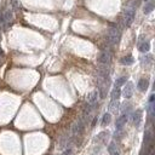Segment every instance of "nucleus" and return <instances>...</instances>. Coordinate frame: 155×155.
<instances>
[{"label": "nucleus", "instance_id": "obj_5", "mask_svg": "<svg viewBox=\"0 0 155 155\" xmlns=\"http://www.w3.org/2000/svg\"><path fill=\"white\" fill-rule=\"evenodd\" d=\"M84 127H85V124H84V121L81 120V119H79L78 121H75L74 122V125H73V127H72V131H73V133L74 135H81L83 133V131H84Z\"/></svg>", "mask_w": 155, "mask_h": 155}, {"label": "nucleus", "instance_id": "obj_19", "mask_svg": "<svg viewBox=\"0 0 155 155\" xmlns=\"http://www.w3.org/2000/svg\"><path fill=\"white\" fill-rule=\"evenodd\" d=\"M114 149H115V144H114V143H112V144L109 146V153L112 154V153L114 151Z\"/></svg>", "mask_w": 155, "mask_h": 155}, {"label": "nucleus", "instance_id": "obj_11", "mask_svg": "<svg viewBox=\"0 0 155 155\" xmlns=\"http://www.w3.org/2000/svg\"><path fill=\"white\" fill-rule=\"evenodd\" d=\"M138 50L141 51V52L147 54L148 51L150 50V43H149V41H143V43H141V44L138 45Z\"/></svg>", "mask_w": 155, "mask_h": 155}, {"label": "nucleus", "instance_id": "obj_13", "mask_svg": "<svg viewBox=\"0 0 155 155\" xmlns=\"http://www.w3.org/2000/svg\"><path fill=\"white\" fill-rule=\"evenodd\" d=\"M119 109V99H113L109 104V110L112 113H116Z\"/></svg>", "mask_w": 155, "mask_h": 155}, {"label": "nucleus", "instance_id": "obj_9", "mask_svg": "<svg viewBox=\"0 0 155 155\" xmlns=\"http://www.w3.org/2000/svg\"><path fill=\"white\" fill-rule=\"evenodd\" d=\"M97 98H98V91L97 90H95V91L90 92L88 96H87V103L91 106H95L96 102H97Z\"/></svg>", "mask_w": 155, "mask_h": 155}, {"label": "nucleus", "instance_id": "obj_12", "mask_svg": "<svg viewBox=\"0 0 155 155\" xmlns=\"http://www.w3.org/2000/svg\"><path fill=\"white\" fill-rule=\"evenodd\" d=\"M154 6H155L154 0H149V1H147L146 5H144V9H143L144 14H150V12L154 10Z\"/></svg>", "mask_w": 155, "mask_h": 155}, {"label": "nucleus", "instance_id": "obj_7", "mask_svg": "<svg viewBox=\"0 0 155 155\" xmlns=\"http://www.w3.org/2000/svg\"><path fill=\"white\" fill-rule=\"evenodd\" d=\"M142 115H143V112H142L141 109H136V112L132 113L131 119H132V124L135 126H139V124L142 121Z\"/></svg>", "mask_w": 155, "mask_h": 155}, {"label": "nucleus", "instance_id": "obj_4", "mask_svg": "<svg viewBox=\"0 0 155 155\" xmlns=\"http://www.w3.org/2000/svg\"><path fill=\"white\" fill-rule=\"evenodd\" d=\"M124 85L125 86H124V90H122L121 93L126 99H128V98H131L132 95H133V84L131 81H128V83H125Z\"/></svg>", "mask_w": 155, "mask_h": 155}, {"label": "nucleus", "instance_id": "obj_20", "mask_svg": "<svg viewBox=\"0 0 155 155\" xmlns=\"http://www.w3.org/2000/svg\"><path fill=\"white\" fill-rule=\"evenodd\" d=\"M112 155H120V154H119V153H116V151H113Z\"/></svg>", "mask_w": 155, "mask_h": 155}, {"label": "nucleus", "instance_id": "obj_2", "mask_svg": "<svg viewBox=\"0 0 155 155\" xmlns=\"http://www.w3.org/2000/svg\"><path fill=\"white\" fill-rule=\"evenodd\" d=\"M135 10L133 9H127V10H125V12H124V23H125V25L126 27H130V25L133 23V21H135Z\"/></svg>", "mask_w": 155, "mask_h": 155}, {"label": "nucleus", "instance_id": "obj_18", "mask_svg": "<svg viewBox=\"0 0 155 155\" xmlns=\"http://www.w3.org/2000/svg\"><path fill=\"white\" fill-rule=\"evenodd\" d=\"M130 108H131V104H124V108H122V113L124 114H127L128 115V112H130Z\"/></svg>", "mask_w": 155, "mask_h": 155}, {"label": "nucleus", "instance_id": "obj_6", "mask_svg": "<svg viewBox=\"0 0 155 155\" xmlns=\"http://www.w3.org/2000/svg\"><path fill=\"white\" fill-rule=\"evenodd\" d=\"M127 118H128L127 114H122L121 116H119V118L116 119V121H115V128L116 130H122V127L127 122Z\"/></svg>", "mask_w": 155, "mask_h": 155}, {"label": "nucleus", "instance_id": "obj_10", "mask_svg": "<svg viewBox=\"0 0 155 155\" xmlns=\"http://www.w3.org/2000/svg\"><path fill=\"white\" fill-rule=\"evenodd\" d=\"M120 62H121V64H124V66H132V64L135 63V58L131 55H127V56L122 57L120 59Z\"/></svg>", "mask_w": 155, "mask_h": 155}, {"label": "nucleus", "instance_id": "obj_17", "mask_svg": "<svg viewBox=\"0 0 155 155\" xmlns=\"http://www.w3.org/2000/svg\"><path fill=\"white\" fill-rule=\"evenodd\" d=\"M126 76H120V78H118V79L115 80V87H121V86H124V84L126 83Z\"/></svg>", "mask_w": 155, "mask_h": 155}, {"label": "nucleus", "instance_id": "obj_3", "mask_svg": "<svg viewBox=\"0 0 155 155\" xmlns=\"http://www.w3.org/2000/svg\"><path fill=\"white\" fill-rule=\"evenodd\" d=\"M112 61V54L107 50H103L99 52L98 55V62L99 63H103V64H109Z\"/></svg>", "mask_w": 155, "mask_h": 155}, {"label": "nucleus", "instance_id": "obj_15", "mask_svg": "<svg viewBox=\"0 0 155 155\" xmlns=\"http://www.w3.org/2000/svg\"><path fill=\"white\" fill-rule=\"evenodd\" d=\"M142 61V66H149V64H151L153 63V56L151 55H147L146 57H143L141 59Z\"/></svg>", "mask_w": 155, "mask_h": 155}, {"label": "nucleus", "instance_id": "obj_16", "mask_svg": "<svg viewBox=\"0 0 155 155\" xmlns=\"http://www.w3.org/2000/svg\"><path fill=\"white\" fill-rule=\"evenodd\" d=\"M110 119H112L110 113H106L104 115H103V118H102V126H107L110 122Z\"/></svg>", "mask_w": 155, "mask_h": 155}, {"label": "nucleus", "instance_id": "obj_8", "mask_svg": "<svg viewBox=\"0 0 155 155\" xmlns=\"http://www.w3.org/2000/svg\"><path fill=\"white\" fill-rule=\"evenodd\" d=\"M137 87H138V90L141 92L147 91L148 87H149V80L146 79V78H142V79H139V81L137 84Z\"/></svg>", "mask_w": 155, "mask_h": 155}, {"label": "nucleus", "instance_id": "obj_14", "mask_svg": "<svg viewBox=\"0 0 155 155\" xmlns=\"http://www.w3.org/2000/svg\"><path fill=\"white\" fill-rule=\"evenodd\" d=\"M120 95H121V90H120V87H114V90H113L112 93H110L112 101H113V99H119Z\"/></svg>", "mask_w": 155, "mask_h": 155}, {"label": "nucleus", "instance_id": "obj_1", "mask_svg": "<svg viewBox=\"0 0 155 155\" xmlns=\"http://www.w3.org/2000/svg\"><path fill=\"white\" fill-rule=\"evenodd\" d=\"M120 38H121V32L119 28H110L108 30V34H107V40L110 45H116L119 41H120Z\"/></svg>", "mask_w": 155, "mask_h": 155}]
</instances>
